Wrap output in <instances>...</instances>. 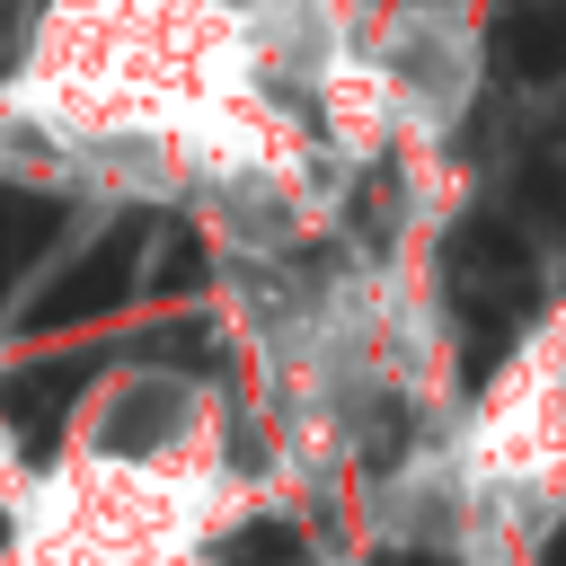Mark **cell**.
<instances>
[{
    "mask_svg": "<svg viewBox=\"0 0 566 566\" xmlns=\"http://www.w3.org/2000/svg\"><path fill=\"white\" fill-rule=\"evenodd\" d=\"M230 495V469H115V460H71L35 486L27 566H186L195 539H212V513Z\"/></svg>",
    "mask_w": 566,
    "mask_h": 566,
    "instance_id": "6da1fadb",
    "label": "cell"
},
{
    "mask_svg": "<svg viewBox=\"0 0 566 566\" xmlns=\"http://www.w3.org/2000/svg\"><path fill=\"white\" fill-rule=\"evenodd\" d=\"M80 460H115V469H203L221 460V407L195 371H159L133 363L115 380L88 389L80 407Z\"/></svg>",
    "mask_w": 566,
    "mask_h": 566,
    "instance_id": "7a4b0ae2",
    "label": "cell"
},
{
    "mask_svg": "<svg viewBox=\"0 0 566 566\" xmlns=\"http://www.w3.org/2000/svg\"><path fill=\"white\" fill-rule=\"evenodd\" d=\"M354 62L371 71L380 106L407 115V124H451L469 106V88H478V35L460 27L451 0H398L354 44Z\"/></svg>",
    "mask_w": 566,
    "mask_h": 566,
    "instance_id": "3957f363",
    "label": "cell"
},
{
    "mask_svg": "<svg viewBox=\"0 0 566 566\" xmlns=\"http://www.w3.org/2000/svg\"><path fill=\"white\" fill-rule=\"evenodd\" d=\"M142 230L124 221V230H106V239H88V248H71V274L62 283H44L35 292V310H27V327H80V318H97V310H115L133 283H142V248H133Z\"/></svg>",
    "mask_w": 566,
    "mask_h": 566,
    "instance_id": "277c9868",
    "label": "cell"
},
{
    "mask_svg": "<svg viewBox=\"0 0 566 566\" xmlns=\"http://www.w3.org/2000/svg\"><path fill=\"white\" fill-rule=\"evenodd\" d=\"M80 230V203L62 186H27V177H0V292L27 283L62 239Z\"/></svg>",
    "mask_w": 566,
    "mask_h": 566,
    "instance_id": "5b68a950",
    "label": "cell"
},
{
    "mask_svg": "<svg viewBox=\"0 0 566 566\" xmlns=\"http://www.w3.org/2000/svg\"><path fill=\"white\" fill-rule=\"evenodd\" d=\"M495 53H504L513 80H557V71H566V0L513 9V27L495 35Z\"/></svg>",
    "mask_w": 566,
    "mask_h": 566,
    "instance_id": "8992f818",
    "label": "cell"
},
{
    "mask_svg": "<svg viewBox=\"0 0 566 566\" xmlns=\"http://www.w3.org/2000/svg\"><path fill=\"white\" fill-rule=\"evenodd\" d=\"M221 566H310V548H301L292 522H239L221 539Z\"/></svg>",
    "mask_w": 566,
    "mask_h": 566,
    "instance_id": "52a82bcc",
    "label": "cell"
}]
</instances>
